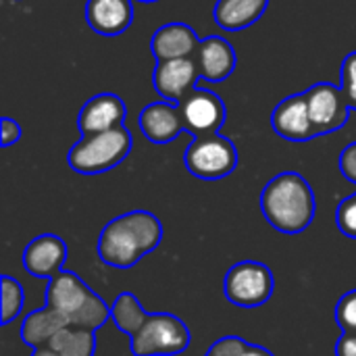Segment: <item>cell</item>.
I'll use <instances>...</instances> for the list:
<instances>
[{
    "label": "cell",
    "instance_id": "cell-1",
    "mask_svg": "<svg viewBox=\"0 0 356 356\" xmlns=\"http://www.w3.org/2000/svg\"><path fill=\"white\" fill-rule=\"evenodd\" d=\"M111 319L129 336L134 356H175L192 342L188 325L171 313H148L131 292H121L111 305Z\"/></svg>",
    "mask_w": 356,
    "mask_h": 356
},
{
    "label": "cell",
    "instance_id": "cell-2",
    "mask_svg": "<svg viewBox=\"0 0 356 356\" xmlns=\"http://www.w3.org/2000/svg\"><path fill=\"white\" fill-rule=\"evenodd\" d=\"M163 242V223L150 211H129L111 219L98 236V259L113 269H131Z\"/></svg>",
    "mask_w": 356,
    "mask_h": 356
},
{
    "label": "cell",
    "instance_id": "cell-3",
    "mask_svg": "<svg viewBox=\"0 0 356 356\" xmlns=\"http://www.w3.org/2000/svg\"><path fill=\"white\" fill-rule=\"evenodd\" d=\"M317 202L311 184L294 171L275 175L261 192V213L280 234L296 236L309 229Z\"/></svg>",
    "mask_w": 356,
    "mask_h": 356
},
{
    "label": "cell",
    "instance_id": "cell-4",
    "mask_svg": "<svg viewBox=\"0 0 356 356\" xmlns=\"http://www.w3.org/2000/svg\"><path fill=\"white\" fill-rule=\"evenodd\" d=\"M44 305L71 327L98 332L111 319V305H106L77 273L69 269H63L48 280Z\"/></svg>",
    "mask_w": 356,
    "mask_h": 356
},
{
    "label": "cell",
    "instance_id": "cell-5",
    "mask_svg": "<svg viewBox=\"0 0 356 356\" xmlns=\"http://www.w3.org/2000/svg\"><path fill=\"white\" fill-rule=\"evenodd\" d=\"M131 150V134L125 125L81 136L69 150V167L81 175H98L121 165Z\"/></svg>",
    "mask_w": 356,
    "mask_h": 356
},
{
    "label": "cell",
    "instance_id": "cell-6",
    "mask_svg": "<svg viewBox=\"0 0 356 356\" xmlns=\"http://www.w3.org/2000/svg\"><path fill=\"white\" fill-rule=\"evenodd\" d=\"M186 169L204 181H217L232 175L238 167V150L232 140L221 134L196 136L186 154Z\"/></svg>",
    "mask_w": 356,
    "mask_h": 356
},
{
    "label": "cell",
    "instance_id": "cell-7",
    "mask_svg": "<svg viewBox=\"0 0 356 356\" xmlns=\"http://www.w3.org/2000/svg\"><path fill=\"white\" fill-rule=\"evenodd\" d=\"M275 292L273 271L259 261H240L232 265L223 280L225 298L240 309H257L271 300Z\"/></svg>",
    "mask_w": 356,
    "mask_h": 356
},
{
    "label": "cell",
    "instance_id": "cell-8",
    "mask_svg": "<svg viewBox=\"0 0 356 356\" xmlns=\"http://www.w3.org/2000/svg\"><path fill=\"white\" fill-rule=\"evenodd\" d=\"M177 108L181 113L184 129L194 138L219 134L227 117L221 96L204 88H194L192 92H188L177 102Z\"/></svg>",
    "mask_w": 356,
    "mask_h": 356
},
{
    "label": "cell",
    "instance_id": "cell-9",
    "mask_svg": "<svg viewBox=\"0 0 356 356\" xmlns=\"http://www.w3.org/2000/svg\"><path fill=\"white\" fill-rule=\"evenodd\" d=\"M305 96L309 102L311 119L321 136L334 134L346 125L350 106L346 104V98L340 88L330 81H321L309 88Z\"/></svg>",
    "mask_w": 356,
    "mask_h": 356
},
{
    "label": "cell",
    "instance_id": "cell-10",
    "mask_svg": "<svg viewBox=\"0 0 356 356\" xmlns=\"http://www.w3.org/2000/svg\"><path fill=\"white\" fill-rule=\"evenodd\" d=\"M271 125L280 138L290 142H309L321 136L311 119L305 92L284 98L271 113Z\"/></svg>",
    "mask_w": 356,
    "mask_h": 356
},
{
    "label": "cell",
    "instance_id": "cell-11",
    "mask_svg": "<svg viewBox=\"0 0 356 356\" xmlns=\"http://www.w3.org/2000/svg\"><path fill=\"white\" fill-rule=\"evenodd\" d=\"M69 248L63 238L54 234H42L33 238L23 250V269L38 280H52L65 269Z\"/></svg>",
    "mask_w": 356,
    "mask_h": 356
},
{
    "label": "cell",
    "instance_id": "cell-12",
    "mask_svg": "<svg viewBox=\"0 0 356 356\" xmlns=\"http://www.w3.org/2000/svg\"><path fill=\"white\" fill-rule=\"evenodd\" d=\"M198 69L192 56L188 58H173V60H161L154 67L152 83L156 94L171 104H177L188 92L196 88Z\"/></svg>",
    "mask_w": 356,
    "mask_h": 356
},
{
    "label": "cell",
    "instance_id": "cell-13",
    "mask_svg": "<svg viewBox=\"0 0 356 356\" xmlns=\"http://www.w3.org/2000/svg\"><path fill=\"white\" fill-rule=\"evenodd\" d=\"M192 58L196 63L200 79H207V81L227 79L238 65V56H236L234 46L221 35L202 38L198 48L194 50Z\"/></svg>",
    "mask_w": 356,
    "mask_h": 356
},
{
    "label": "cell",
    "instance_id": "cell-14",
    "mask_svg": "<svg viewBox=\"0 0 356 356\" xmlns=\"http://www.w3.org/2000/svg\"><path fill=\"white\" fill-rule=\"evenodd\" d=\"M127 115L125 102L111 92L92 96L77 115V127L83 136L100 134L123 125Z\"/></svg>",
    "mask_w": 356,
    "mask_h": 356
},
{
    "label": "cell",
    "instance_id": "cell-15",
    "mask_svg": "<svg viewBox=\"0 0 356 356\" xmlns=\"http://www.w3.org/2000/svg\"><path fill=\"white\" fill-rule=\"evenodd\" d=\"M140 129L146 140L154 144H169L179 138L184 129L181 113L171 102H150L140 113Z\"/></svg>",
    "mask_w": 356,
    "mask_h": 356
},
{
    "label": "cell",
    "instance_id": "cell-16",
    "mask_svg": "<svg viewBox=\"0 0 356 356\" xmlns=\"http://www.w3.org/2000/svg\"><path fill=\"white\" fill-rule=\"evenodd\" d=\"M86 21L100 35H121L134 21L131 0H88Z\"/></svg>",
    "mask_w": 356,
    "mask_h": 356
},
{
    "label": "cell",
    "instance_id": "cell-17",
    "mask_svg": "<svg viewBox=\"0 0 356 356\" xmlns=\"http://www.w3.org/2000/svg\"><path fill=\"white\" fill-rule=\"evenodd\" d=\"M198 44H200V38L186 23H167L159 27L150 42L156 63L173 60V58H188L194 54Z\"/></svg>",
    "mask_w": 356,
    "mask_h": 356
},
{
    "label": "cell",
    "instance_id": "cell-18",
    "mask_svg": "<svg viewBox=\"0 0 356 356\" xmlns=\"http://www.w3.org/2000/svg\"><path fill=\"white\" fill-rule=\"evenodd\" d=\"M267 6L269 0H217L213 19L225 31H240L254 25L265 15Z\"/></svg>",
    "mask_w": 356,
    "mask_h": 356
},
{
    "label": "cell",
    "instance_id": "cell-19",
    "mask_svg": "<svg viewBox=\"0 0 356 356\" xmlns=\"http://www.w3.org/2000/svg\"><path fill=\"white\" fill-rule=\"evenodd\" d=\"M67 327L65 321L46 305L38 311H31L23 323H21V340L23 344H27L29 348H44L50 344V340L63 330Z\"/></svg>",
    "mask_w": 356,
    "mask_h": 356
},
{
    "label": "cell",
    "instance_id": "cell-20",
    "mask_svg": "<svg viewBox=\"0 0 356 356\" xmlns=\"http://www.w3.org/2000/svg\"><path fill=\"white\" fill-rule=\"evenodd\" d=\"M60 356H94L96 355V332L83 327H63L48 344Z\"/></svg>",
    "mask_w": 356,
    "mask_h": 356
},
{
    "label": "cell",
    "instance_id": "cell-21",
    "mask_svg": "<svg viewBox=\"0 0 356 356\" xmlns=\"http://www.w3.org/2000/svg\"><path fill=\"white\" fill-rule=\"evenodd\" d=\"M0 302H2L0 323L2 325H8L10 321H15L21 315L23 305H25V290L10 275H2L0 277Z\"/></svg>",
    "mask_w": 356,
    "mask_h": 356
},
{
    "label": "cell",
    "instance_id": "cell-22",
    "mask_svg": "<svg viewBox=\"0 0 356 356\" xmlns=\"http://www.w3.org/2000/svg\"><path fill=\"white\" fill-rule=\"evenodd\" d=\"M334 319H336V323L340 325L342 332L356 334V290L346 292L338 300L336 311H334Z\"/></svg>",
    "mask_w": 356,
    "mask_h": 356
},
{
    "label": "cell",
    "instance_id": "cell-23",
    "mask_svg": "<svg viewBox=\"0 0 356 356\" xmlns=\"http://www.w3.org/2000/svg\"><path fill=\"white\" fill-rule=\"evenodd\" d=\"M336 223L346 238L356 240V192L353 196L340 200L336 209Z\"/></svg>",
    "mask_w": 356,
    "mask_h": 356
},
{
    "label": "cell",
    "instance_id": "cell-24",
    "mask_svg": "<svg viewBox=\"0 0 356 356\" xmlns=\"http://www.w3.org/2000/svg\"><path fill=\"white\" fill-rule=\"evenodd\" d=\"M342 83L340 90L346 98V104L350 106V111H356V50L346 54L344 63H342Z\"/></svg>",
    "mask_w": 356,
    "mask_h": 356
},
{
    "label": "cell",
    "instance_id": "cell-25",
    "mask_svg": "<svg viewBox=\"0 0 356 356\" xmlns=\"http://www.w3.org/2000/svg\"><path fill=\"white\" fill-rule=\"evenodd\" d=\"M248 346V342L240 336H223L211 344L204 356H240V353Z\"/></svg>",
    "mask_w": 356,
    "mask_h": 356
},
{
    "label": "cell",
    "instance_id": "cell-26",
    "mask_svg": "<svg viewBox=\"0 0 356 356\" xmlns=\"http://www.w3.org/2000/svg\"><path fill=\"white\" fill-rule=\"evenodd\" d=\"M340 171L348 181L356 184V142L348 144L342 150V154H340Z\"/></svg>",
    "mask_w": 356,
    "mask_h": 356
},
{
    "label": "cell",
    "instance_id": "cell-27",
    "mask_svg": "<svg viewBox=\"0 0 356 356\" xmlns=\"http://www.w3.org/2000/svg\"><path fill=\"white\" fill-rule=\"evenodd\" d=\"M21 136H23V131H21V125H19L15 119H10V117H4V119H2L0 144H2L4 148H8V146L17 144V142L21 140Z\"/></svg>",
    "mask_w": 356,
    "mask_h": 356
},
{
    "label": "cell",
    "instance_id": "cell-28",
    "mask_svg": "<svg viewBox=\"0 0 356 356\" xmlns=\"http://www.w3.org/2000/svg\"><path fill=\"white\" fill-rule=\"evenodd\" d=\"M336 356H356V334L342 332L340 340L336 342Z\"/></svg>",
    "mask_w": 356,
    "mask_h": 356
},
{
    "label": "cell",
    "instance_id": "cell-29",
    "mask_svg": "<svg viewBox=\"0 0 356 356\" xmlns=\"http://www.w3.org/2000/svg\"><path fill=\"white\" fill-rule=\"evenodd\" d=\"M240 356H275L271 350H267V348H263V346H259V344H250L248 342V346L240 353Z\"/></svg>",
    "mask_w": 356,
    "mask_h": 356
},
{
    "label": "cell",
    "instance_id": "cell-30",
    "mask_svg": "<svg viewBox=\"0 0 356 356\" xmlns=\"http://www.w3.org/2000/svg\"><path fill=\"white\" fill-rule=\"evenodd\" d=\"M31 356H60L56 350H52L50 346H44V348H35Z\"/></svg>",
    "mask_w": 356,
    "mask_h": 356
},
{
    "label": "cell",
    "instance_id": "cell-31",
    "mask_svg": "<svg viewBox=\"0 0 356 356\" xmlns=\"http://www.w3.org/2000/svg\"><path fill=\"white\" fill-rule=\"evenodd\" d=\"M138 2H146L148 4V2H159V0H138Z\"/></svg>",
    "mask_w": 356,
    "mask_h": 356
}]
</instances>
